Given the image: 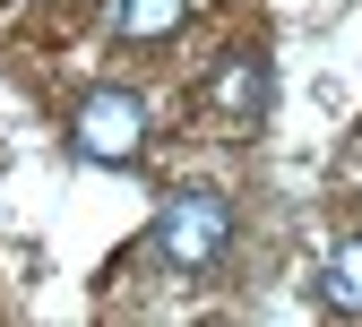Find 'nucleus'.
<instances>
[{"instance_id": "1", "label": "nucleus", "mask_w": 362, "mask_h": 327, "mask_svg": "<svg viewBox=\"0 0 362 327\" xmlns=\"http://www.w3.org/2000/svg\"><path fill=\"white\" fill-rule=\"evenodd\" d=\"M147 250H156L173 275H207V267H224V250H233V198H216V190H173V198L156 207Z\"/></svg>"}, {"instance_id": "2", "label": "nucleus", "mask_w": 362, "mask_h": 327, "mask_svg": "<svg viewBox=\"0 0 362 327\" xmlns=\"http://www.w3.org/2000/svg\"><path fill=\"white\" fill-rule=\"evenodd\" d=\"M69 147L86 164H139L147 155V104L129 86H86L69 112Z\"/></svg>"}, {"instance_id": "3", "label": "nucleus", "mask_w": 362, "mask_h": 327, "mask_svg": "<svg viewBox=\"0 0 362 327\" xmlns=\"http://www.w3.org/2000/svg\"><path fill=\"white\" fill-rule=\"evenodd\" d=\"M267 95H276V78H267V52H224L207 69V112H224L233 129L267 121Z\"/></svg>"}, {"instance_id": "4", "label": "nucleus", "mask_w": 362, "mask_h": 327, "mask_svg": "<svg viewBox=\"0 0 362 327\" xmlns=\"http://www.w3.org/2000/svg\"><path fill=\"white\" fill-rule=\"evenodd\" d=\"M181 18H190V0H104L112 43H164V35H181Z\"/></svg>"}, {"instance_id": "5", "label": "nucleus", "mask_w": 362, "mask_h": 327, "mask_svg": "<svg viewBox=\"0 0 362 327\" xmlns=\"http://www.w3.org/2000/svg\"><path fill=\"white\" fill-rule=\"evenodd\" d=\"M320 302L345 310V319H362V232H354V242H337V250L320 258Z\"/></svg>"}]
</instances>
